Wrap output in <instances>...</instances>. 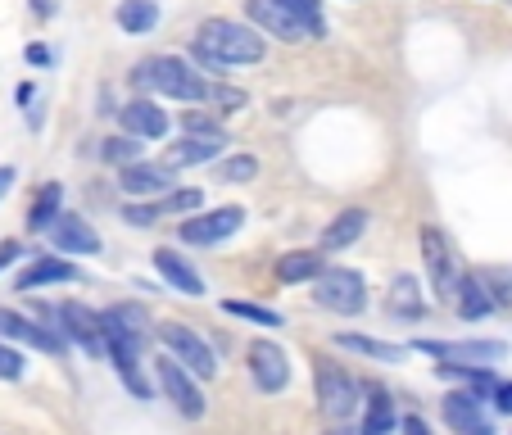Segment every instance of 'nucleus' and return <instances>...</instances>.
<instances>
[{"mask_svg":"<svg viewBox=\"0 0 512 435\" xmlns=\"http://www.w3.org/2000/svg\"><path fill=\"white\" fill-rule=\"evenodd\" d=\"M191 55L218 73V68H236V64H259L268 55V41H263L259 28H245L236 19H204L191 41Z\"/></svg>","mask_w":512,"mask_h":435,"instance_id":"obj_1","label":"nucleus"},{"mask_svg":"<svg viewBox=\"0 0 512 435\" xmlns=\"http://www.w3.org/2000/svg\"><path fill=\"white\" fill-rule=\"evenodd\" d=\"M132 82L141 91H155V96H168V100H195L209 96V82L195 73V64H186L182 55H150L132 68Z\"/></svg>","mask_w":512,"mask_h":435,"instance_id":"obj_2","label":"nucleus"},{"mask_svg":"<svg viewBox=\"0 0 512 435\" xmlns=\"http://www.w3.org/2000/svg\"><path fill=\"white\" fill-rule=\"evenodd\" d=\"M313 304L340 318H354V313L368 309V281L354 268H322L313 281Z\"/></svg>","mask_w":512,"mask_h":435,"instance_id":"obj_3","label":"nucleus"},{"mask_svg":"<svg viewBox=\"0 0 512 435\" xmlns=\"http://www.w3.org/2000/svg\"><path fill=\"white\" fill-rule=\"evenodd\" d=\"M155 377H159V390H164L168 404H173L186 422H200V417H204V390L195 386L200 377H195L191 368H182L173 354L155 358Z\"/></svg>","mask_w":512,"mask_h":435,"instance_id":"obj_4","label":"nucleus"},{"mask_svg":"<svg viewBox=\"0 0 512 435\" xmlns=\"http://www.w3.org/2000/svg\"><path fill=\"white\" fill-rule=\"evenodd\" d=\"M55 318H59V331H64V336L73 340V345H78L82 354H91V358H109L105 313L87 309V304H78V300H68V304H59V309H55Z\"/></svg>","mask_w":512,"mask_h":435,"instance_id":"obj_5","label":"nucleus"},{"mask_svg":"<svg viewBox=\"0 0 512 435\" xmlns=\"http://www.w3.org/2000/svg\"><path fill=\"white\" fill-rule=\"evenodd\" d=\"M245 223V209L241 204H223V209H195L191 218H182L177 223V236H182L186 245H218L227 241V236H236Z\"/></svg>","mask_w":512,"mask_h":435,"instance_id":"obj_6","label":"nucleus"},{"mask_svg":"<svg viewBox=\"0 0 512 435\" xmlns=\"http://www.w3.org/2000/svg\"><path fill=\"white\" fill-rule=\"evenodd\" d=\"M413 349L435 363H476V368H494L499 358H508L503 340H417Z\"/></svg>","mask_w":512,"mask_h":435,"instance_id":"obj_7","label":"nucleus"},{"mask_svg":"<svg viewBox=\"0 0 512 435\" xmlns=\"http://www.w3.org/2000/svg\"><path fill=\"white\" fill-rule=\"evenodd\" d=\"M159 340H164L168 354H173L182 368H191L200 381L218 377V358H213V349L204 345L191 327H182V322H164V327H159Z\"/></svg>","mask_w":512,"mask_h":435,"instance_id":"obj_8","label":"nucleus"},{"mask_svg":"<svg viewBox=\"0 0 512 435\" xmlns=\"http://www.w3.org/2000/svg\"><path fill=\"white\" fill-rule=\"evenodd\" d=\"M422 263H426V277H431L435 300H454L458 286H463V272H458L454 254H449V241L435 227H422Z\"/></svg>","mask_w":512,"mask_h":435,"instance_id":"obj_9","label":"nucleus"},{"mask_svg":"<svg viewBox=\"0 0 512 435\" xmlns=\"http://www.w3.org/2000/svg\"><path fill=\"white\" fill-rule=\"evenodd\" d=\"M245 14H250V23L263 37H277V41H309L313 37L309 23L290 10L286 0H245Z\"/></svg>","mask_w":512,"mask_h":435,"instance_id":"obj_10","label":"nucleus"},{"mask_svg":"<svg viewBox=\"0 0 512 435\" xmlns=\"http://www.w3.org/2000/svg\"><path fill=\"white\" fill-rule=\"evenodd\" d=\"M245 358H250V377L263 395H281L290 386V358L277 340H250Z\"/></svg>","mask_w":512,"mask_h":435,"instance_id":"obj_11","label":"nucleus"},{"mask_svg":"<svg viewBox=\"0 0 512 435\" xmlns=\"http://www.w3.org/2000/svg\"><path fill=\"white\" fill-rule=\"evenodd\" d=\"M358 399H363L358 381L349 377V372L327 368V363H322L318 368V404H322V413H327L331 422H345V417H354Z\"/></svg>","mask_w":512,"mask_h":435,"instance_id":"obj_12","label":"nucleus"},{"mask_svg":"<svg viewBox=\"0 0 512 435\" xmlns=\"http://www.w3.org/2000/svg\"><path fill=\"white\" fill-rule=\"evenodd\" d=\"M227 145V132H182L177 145H168V168H195V164H218Z\"/></svg>","mask_w":512,"mask_h":435,"instance_id":"obj_13","label":"nucleus"},{"mask_svg":"<svg viewBox=\"0 0 512 435\" xmlns=\"http://www.w3.org/2000/svg\"><path fill=\"white\" fill-rule=\"evenodd\" d=\"M173 168L168 164H150V159H136V164H127L123 173H118V186H123L127 195H136V200H150V195H168L173 191Z\"/></svg>","mask_w":512,"mask_h":435,"instance_id":"obj_14","label":"nucleus"},{"mask_svg":"<svg viewBox=\"0 0 512 435\" xmlns=\"http://www.w3.org/2000/svg\"><path fill=\"white\" fill-rule=\"evenodd\" d=\"M440 417H445L454 431H476V426H485V390H449L445 404H440Z\"/></svg>","mask_w":512,"mask_h":435,"instance_id":"obj_15","label":"nucleus"},{"mask_svg":"<svg viewBox=\"0 0 512 435\" xmlns=\"http://www.w3.org/2000/svg\"><path fill=\"white\" fill-rule=\"evenodd\" d=\"M50 241L64 254H100L96 227H91L87 218H78V213H59V223L50 227Z\"/></svg>","mask_w":512,"mask_h":435,"instance_id":"obj_16","label":"nucleus"},{"mask_svg":"<svg viewBox=\"0 0 512 435\" xmlns=\"http://www.w3.org/2000/svg\"><path fill=\"white\" fill-rule=\"evenodd\" d=\"M118 123H123V132L141 136V141L168 136V114L155 105V100H132V105H123L118 109Z\"/></svg>","mask_w":512,"mask_h":435,"instance_id":"obj_17","label":"nucleus"},{"mask_svg":"<svg viewBox=\"0 0 512 435\" xmlns=\"http://www.w3.org/2000/svg\"><path fill=\"white\" fill-rule=\"evenodd\" d=\"M59 281H82V272L73 268V263H64V259L41 254L37 263H28V268L14 277V290H41V286H59Z\"/></svg>","mask_w":512,"mask_h":435,"instance_id":"obj_18","label":"nucleus"},{"mask_svg":"<svg viewBox=\"0 0 512 435\" xmlns=\"http://www.w3.org/2000/svg\"><path fill=\"white\" fill-rule=\"evenodd\" d=\"M155 268H159V277H164L168 286L182 290V295H191V300H200V295H204V277L177 250H168V245H164V250H155Z\"/></svg>","mask_w":512,"mask_h":435,"instance_id":"obj_19","label":"nucleus"},{"mask_svg":"<svg viewBox=\"0 0 512 435\" xmlns=\"http://www.w3.org/2000/svg\"><path fill=\"white\" fill-rule=\"evenodd\" d=\"M368 218H372L368 209H345V213H336V218L327 223V232H322V250H327V254L349 250L358 236L368 232Z\"/></svg>","mask_w":512,"mask_h":435,"instance_id":"obj_20","label":"nucleus"},{"mask_svg":"<svg viewBox=\"0 0 512 435\" xmlns=\"http://www.w3.org/2000/svg\"><path fill=\"white\" fill-rule=\"evenodd\" d=\"M336 345H340V349H354V354L372 358V363H404V358H408V345H390V340L354 336V331H340Z\"/></svg>","mask_w":512,"mask_h":435,"instance_id":"obj_21","label":"nucleus"},{"mask_svg":"<svg viewBox=\"0 0 512 435\" xmlns=\"http://www.w3.org/2000/svg\"><path fill=\"white\" fill-rule=\"evenodd\" d=\"M114 19L127 37H145V32L159 28V0H123Z\"/></svg>","mask_w":512,"mask_h":435,"instance_id":"obj_22","label":"nucleus"},{"mask_svg":"<svg viewBox=\"0 0 512 435\" xmlns=\"http://www.w3.org/2000/svg\"><path fill=\"white\" fill-rule=\"evenodd\" d=\"M59 213H64V186L46 182L41 195L32 200V209H28V232H50V227L59 223Z\"/></svg>","mask_w":512,"mask_h":435,"instance_id":"obj_23","label":"nucleus"},{"mask_svg":"<svg viewBox=\"0 0 512 435\" xmlns=\"http://www.w3.org/2000/svg\"><path fill=\"white\" fill-rule=\"evenodd\" d=\"M327 268L322 263V254L313 250H290L277 259V281H286V286H295V281H318V272Z\"/></svg>","mask_w":512,"mask_h":435,"instance_id":"obj_24","label":"nucleus"},{"mask_svg":"<svg viewBox=\"0 0 512 435\" xmlns=\"http://www.w3.org/2000/svg\"><path fill=\"white\" fill-rule=\"evenodd\" d=\"M395 426H399V417H395L390 395L386 390H377V386H368V417H363V431L358 435H390Z\"/></svg>","mask_w":512,"mask_h":435,"instance_id":"obj_25","label":"nucleus"},{"mask_svg":"<svg viewBox=\"0 0 512 435\" xmlns=\"http://www.w3.org/2000/svg\"><path fill=\"white\" fill-rule=\"evenodd\" d=\"M454 309L463 322H472V318H485V313L494 309V300L485 295V286L476 277H463V286H458V295H454Z\"/></svg>","mask_w":512,"mask_h":435,"instance_id":"obj_26","label":"nucleus"},{"mask_svg":"<svg viewBox=\"0 0 512 435\" xmlns=\"http://www.w3.org/2000/svg\"><path fill=\"white\" fill-rule=\"evenodd\" d=\"M390 309H395L399 318H422L426 304H422V290H417V277L399 272L395 286H390Z\"/></svg>","mask_w":512,"mask_h":435,"instance_id":"obj_27","label":"nucleus"},{"mask_svg":"<svg viewBox=\"0 0 512 435\" xmlns=\"http://www.w3.org/2000/svg\"><path fill=\"white\" fill-rule=\"evenodd\" d=\"M100 155H105V164L127 168V164H136V159H145V141H141V136H132V132L109 136V141L100 145Z\"/></svg>","mask_w":512,"mask_h":435,"instance_id":"obj_28","label":"nucleus"},{"mask_svg":"<svg viewBox=\"0 0 512 435\" xmlns=\"http://www.w3.org/2000/svg\"><path fill=\"white\" fill-rule=\"evenodd\" d=\"M254 177H259V159H254V155H227V159H218V182L245 186V182H254Z\"/></svg>","mask_w":512,"mask_h":435,"instance_id":"obj_29","label":"nucleus"},{"mask_svg":"<svg viewBox=\"0 0 512 435\" xmlns=\"http://www.w3.org/2000/svg\"><path fill=\"white\" fill-rule=\"evenodd\" d=\"M109 327H123L132 331V336H145V327H150V313L141 309V304H114V309L105 313Z\"/></svg>","mask_w":512,"mask_h":435,"instance_id":"obj_30","label":"nucleus"},{"mask_svg":"<svg viewBox=\"0 0 512 435\" xmlns=\"http://www.w3.org/2000/svg\"><path fill=\"white\" fill-rule=\"evenodd\" d=\"M232 318L241 322H254V327H281V313L277 309H263V304H245V300H227L223 304Z\"/></svg>","mask_w":512,"mask_h":435,"instance_id":"obj_31","label":"nucleus"},{"mask_svg":"<svg viewBox=\"0 0 512 435\" xmlns=\"http://www.w3.org/2000/svg\"><path fill=\"white\" fill-rule=\"evenodd\" d=\"M200 204H204V195L195 191V186H186V191H182V186H173L168 195H159V213H182V218H186V213H195Z\"/></svg>","mask_w":512,"mask_h":435,"instance_id":"obj_32","label":"nucleus"},{"mask_svg":"<svg viewBox=\"0 0 512 435\" xmlns=\"http://www.w3.org/2000/svg\"><path fill=\"white\" fill-rule=\"evenodd\" d=\"M204 100H209L218 114H241V109H245V91L241 87H227V82H213Z\"/></svg>","mask_w":512,"mask_h":435,"instance_id":"obj_33","label":"nucleus"},{"mask_svg":"<svg viewBox=\"0 0 512 435\" xmlns=\"http://www.w3.org/2000/svg\"><path fill=\"white\" fill-rule=\"evenodd\" d=\"M0 340H28L32 345V318L14 309H0Z\"/></svg>","mask_w":512,"mask_h":435,"instance_id":"obj_34","label":"nucleus"},{"mask_svg":"<svg viewBox=\"0 0 512 435\" xmlns=\"http://www.w3.org/2000/svg\"><path fill=\"white\" fill-rule=\"evenodd\" d=\"M286 5L300 14L304 23H309L313 37H327V19H322V5H318V0H286Z\"/></svg>","mask_w":512,"mask_h":435,"instance_id":"obj_35","label":"nucleus"},{"mask_svg":"<svg viewBox=\"0 0 512 435\" xmlns=\"http://www.w3.org/2000/svg\"><path fill=\"white\" fill-rule=\"evenodd\" d=\"M164 213H159V204H123V223L127 227H155Z\"/></svg>","mask_w":512,"mask_h":435,"instance_id":"obj_36","label":"nucleus"},{"mask_svg":"<svg viewBox=\"0 0 512 435\" xmlns=\"http://www.w3.org/2000/svg\"><path fill=\"white\" fill-rule=\"evenodd\" d=\"M23 372H28V363H23V354H19V349L0 345V381H19Z\"/></svg>","mask_w":512,"mask_h":435,"instance_id":"obj_37","label":"nucleus"},{"mask_svg":"<svg viewBox=\"0 0 512 435\" xmlns=\"http://www.w3.org/2000/svg\"><path fill=\"white\" fill-rule=\"evenodd\" d=\"M182 132H223L218 118H204V114H186L182 118Z\"/></svg>","mask_w":512,"mask_h":435,"instance_id":"obj_38","label":"nucleus"},{"mask_svg":"<svg viewBox=\"0 0 512 435\" xmlns=\"http://www.w3.org/2000/svg\"><path fill=\"white\" fill-rule=\"evenodd\" d=\"M494 408L512 417V381H499V386H494Z\"/></svg>","mask_w":512,"mask_h":435,"instance_id":"obj_39","label":"nucleus"},{"mask_svg":"<svg viewBox=\"0 0 512 435\" xmlns=\"http://www.w3.org/2000/svg\"><path fill=\"white\" fill-rule=\"evenodd\" d=\"M19 254H23V245H19V241H0V272L10 268V263L19 259Z\"/></svg>","mask_w":512,"mask_h":435,"instance_id":"obj_40","label":"nucleus"},{"mask_svg":"<svg viewBox=\"0 0 512 435\" xmlns=\"http://www.w3.org/2000/svg\"><path fill=\"white\" fill-rule=\"evenodd\" d=\"M23 59H28L32 68H46V64H50V59H55V55H50L46 46H28V50H23Z\"/></svg>","mask_w":512,"mask_h":435,"instance_id":"obj_41","label":"nucleus"},{"mask_svg":"<svg viewBox=\"0 0 512 435\" xmlns=\"http://www.w3.org/2000/svg\"><path fill=\"white\" fill-rule=\"evenodd\" d=\"M399 426H404V435H431V426H426V422H422V417H417V413H408V417H404V422H399Z\"/></svg>","mask_w":512,"mask_h":435,"instance_id":"obj_42","label":"nucleus"},{"mask_svg":"<svg viewBox=\"0 0 512 435\" xmlns=\"http://www.w3.org/2000/svg\"><path fill=\"white\" fill-rule=\"evenodd\" d=\"M14 177H19V173H14V168H10V164L0 168V200H5V195H10V186H14Z\"/></svg>","mask_w":512,"mask_h":435,"instance_id":"obj_43","label":"nucleus"},{"mask_svg":"<svg viewBox=\"0 0 512 435\" xmlns=\"http://www.w3.org/2000/svg\"><path fill=\"white\" fill-rule=\"evenodd\" d=\"M32 10H37L41 19H50V0H32Z\"/></svg>","mask_w":512,"mask_h":435,"instance_id":"obj_44","label":"nucleus"},{"mask_svg":"<svg viewBox=\"0 0 512 435\" xmlns=\"http://www.w3.org/2000/svg\"><path fill=\"white\" fill-rule=\"evenodd\" d=\"M467 435H494V431H490V426H476V431H467Z\"/></svg>","mask_w":512,"mask_h":435,"instance_id":"obj_45","label":"nucleus"}]
</instances>
